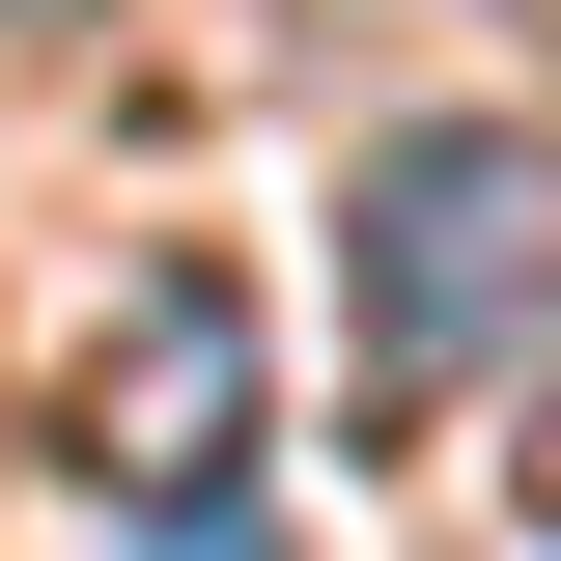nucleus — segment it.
Returning <instances> with one entry per match:
<instances>
[{
  "label": "nucleus",
  "instance_id": "1",
  "mask_svg": "<svg viewBox=\"0 0 561 561\" xmlns=\"http://www.w3.org/2000/svg\"><path fill=\"white\" fill-rule=\"evenodd\" d=\"M337 337H365V393H478L505 337H561V140L421 113L337 225Z\"/></svg>",
  "mask_w": 561,
  "mask_h": 561
},
{
  "label": "nucleus",
  "instance_id": "2",
  "mask_svg": "<svg viewBox=\"0 0 561 561\" xmlns=\"http://www.w3.org/2000/svg\"><path fill=\"white\" fill-rule=\"evenodd\" d=\"M253 421H280L253 280L225 253H140L113 309H84V365H57V478L113 505V534H225V505H253Z\"/></svg>",
  "mask_w": 561,
  "mask_h": 561
},
{
  "label": "nucleus",
  "instance_id": "3",
  "mask_svg": "<svg viewBox=\"0 0 561 561\" xmlns=\"http://www.w3.org/2000/svg\"><path fill=\"white\" fill-rule=\"evenodd\" d=\"M505 505H534V534H561V365H534V449H505Z\"/></svg>",
  "mask_w": 561,
  "mask_h": 561
},
{
  "label": "nucleus",
  "instance_id": "4",
  "mask_svg": "<svg viewBox=\"0 0 561 561\" xmlns=\"http://www.w3.org/2000/svg\"><path fill=\"white\" fill-rule=\"evenodd\" d=\"M169 561H280V534H253V505H225V534H169Z\"/></svg>",
  "mask_w": 561,
  "mask_h": 561
},
{
  "label": "nucleus",
  "instance_id": "5",
  "mask_svg": "<svg viewBox=\"0 0 561 561\" xmlns=\"http://www.w3.org/2000/svg\"><path fill=\"white\" fill-rule=\"evenodd\" d=\"M0 28H84V0H0Z\"/></svg>",
  "mask_w": 561,
  "mask_h": 561
}]
</instances>
